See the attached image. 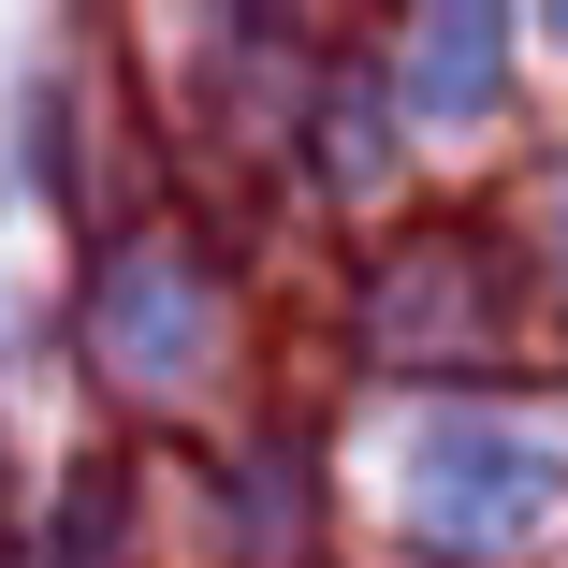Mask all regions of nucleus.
Listing matches in <instances>:
<instances>
[]
</instances>
